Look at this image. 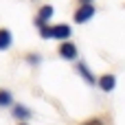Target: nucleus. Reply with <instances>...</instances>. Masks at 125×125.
Listing matches in <instances>:
<instances>
[{"label": "nucleus", "mask_w": 125, "mask_h": 125, "mask_svg": "<svg viewBox=\"0 0 125 125\" xmlns=\"http://www.w3.org/2000/svg\"><path fill=\"white\" fill-rule=\"evenodd\" d=\"M94 13H97L94 4H81V7L75 11V22H77V24H83V22H88Z\"/></svg>", "instance_id": "f257e3e1"}, {"label": "nucleus", "mask_w": 125, "mask_h": 125, "mask_svg": "<svg viewBox=\"0 0 125 125\" xmlns=\"http://www.w3.org/2000/svg\"><path fill=\"white\" fill-rule=\"evenodd\" d=\"M70 26L68 24H55V26H48V37L51 40H68L70 37Z\"/></svg>", "instance_id": "f03ea898"}, {"label": "nucleus", "mask_w": 125, "mask_h": 125, "mask_svg": "<svg viewBox=\"0 0 125 125\" xmlns=\"http://www.w3.org/2000/svg\"><path fill=\"white\" fill-rule=\"evenodd\" d=\"M53 11H55V9H53L51 4H44V7H42V9L37 11V18H35V24H37V26H44V24H46V22H48V20L53 18Z\"/></svg>", "instance_id": "7ed1b4c3"}, {"label": "nucleus", "mask_w": 125, "mask_h": 125, "mask_svg": "<svg viewBox=\"0 0 125 125\" xmlns=\"http://www.w3.org/2000/svg\"><path fill=\"white\" fill-rule=\"evenodd\" d=\"M59 57L64 59H77V46L70 42H62L59 44Z\"/></svg>", "instance_id": "20e7f679"}, {"label": "nucleus", "mask_w": 125, "mask_h": 125, "mask_svg": "<svg viewBox=\"0 0 125 125\" xmlns=\"http://www.w3.org/2000/svg\"><path fill=\"white\" fill-rule=\"evenodd\" d=\"M97 83L101 86V90L112 92V90H114V86H116V77H114V75H101V77L97 79Z\"/></svg>", "instance_id": "39448f33"}, {"label": "nucleus", "mask_w": 125, "mask_h": 125, "mask_svg": "<svg viewBox=\"0 0 125 125\" xmlns=\"http://www.w3.org/2000/svg\"><path fill=\"white\" fill-rule=\"evenodd\" d=\"M77 73H79V75H81V77H83V79H86V81H88L90 86H94V83H97L94 75H92V73L88 70V66H86L83 62H79V64H77Z\"/></svg>", "instance_id": "423d86ee"}, {"label": "nucleus", "mask_w": 125, "mask_h": 125, "mask_svg": "<svg viewBox=\"0 0 125 125\" xmlns=\"http://www.w3.org/2000/svg\"><path fill=\"white\" fill-rule=\"evenodd\" d=\"M13 37H11V31L9 29H0V51H7L11 46Z\"/></svg>", "instance_id": "0eeeda50"}, {"label": "nucleus", "mask_w": 125, "mask_h": 125, "mask_svg": "<svg viewBox=\"0 0 125 125\" xmlns=\"http://www.w3.org/2000/svg\"><path fill=\"white\" fill-rule=\"evenodd\" d=\"M29 116H31V110H29V108H24V105H13V119H20V121L24 123Z\"/></svg>", "instance_id": "6e6552de"}, {"label": "nucleus", "mask_w": 125, "mask_h": 125, "mask_svg": "<svg viewBox=\"0 0 125 125\" xmlns=\"http://www.w3.org/2000/svg\"><path fill=\"white\" fill-rule=\"evenodd\" d=\"M11 103H13L11 92H9V90H0V108H7V105H11Z\"/></svg>", "instance_id": "1a4fd4ad"}, {"label": "nucleus", "mask_w": 125, "mask_h": 125, "mask_svg": "<svg viewBox=\"0 0 125 125\" xmlns=\"http://www.w3.org/2000/svg\"><path fill=\"white\" fill-rule=\"evenodd\" d=\"M26 62H29L31 66H37V64L42 62V57H40V55H35V53H31V55H26Z\"/></svg>", "instance_id": "9d476101"}, {"label": "nucleus", "mask_w": 125, "mask_h": 125, "mask_svg": "<svg viewBox=\"0 0 125 125\" xmlns=\"http://www.w3.org/2000/svg\"><path fill=\"white\" fill-rule=\"evenodd\" d=\"M40 35H42L44 40H51V37H48V26H46V24H44V26H40Z\"/></svg>", "instance_id": "9b49d317"}, {"label": "nucleus", "mask_w": 125, "mask_h": 125, "mask_svg": "<svg viewBox=\"0 0 125 125\" xmlns=\"http://www.w3.org/2000/svg\"><path fill=\"white\" fill-rule=\"evenodd\" d=\"M83 125H103V123H101L99 119H90V121H86Z\"/></svg>", "instance_id": "f8f14e48"}, {"label": "nucleus", "mask_w": 125, "mask_h": 125, "mask_svg": "<svg viewBox=\"0 0 125 125\" xmlns=\"http://www.w3.org/2000/svg\"><path fill=\"white\" fill-rule=\"evenodd\" d=\"M81 4H92V0H79Z\"/></svg>", "instance_id": "ddd939ff"}, {"label": "nucleus", "mask_w": 125, "mask_h": 125, "mask_svg": "<svg viewBox=\"0 0 125 125\" xmlns=\"http://www.w3.org/2000/svg\"><path fill=\"white\" fill-rule=\"evenodd\" d=\"M20 125H26V123H20Z\"/></svg>", "instance_id": "4468645a"}]
</instances>
